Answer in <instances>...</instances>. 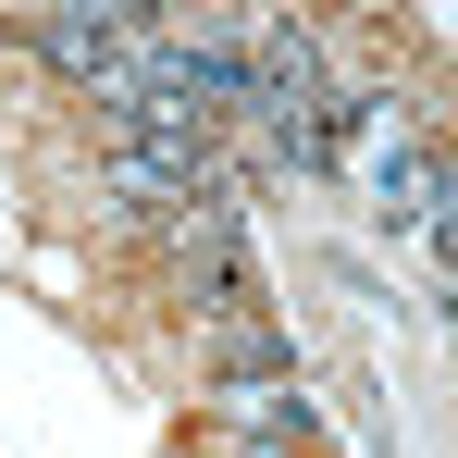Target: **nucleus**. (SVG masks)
<instances>
[{
	"label": "nucleus",
	"mask_w": 458,
	"mask_h": 458,
	"mask_svg": "<svg viewBox=\"0 0 458 458\" xmlns=\"http://www.w3.org/2000/svg\"><path fill=\"white\" fill-rule=\"evenodd\" d=\"M211 372H224V384H298V347H285L273 322H224V347H211Z\"/></svg>",
	"instance_id": "obj_2"
},
{
	"label": "nucleus",
	"mask_w": 458,
	"mask_h": 458,
	"mask_svg": "<svg viewBox=\"0 0 458 458\" xmlns=\"http://www.w3.org/2000/svg\"><path fill=\"white\" fill-rule=\"evenodd\" d=\"M25 50L50 75H75V87H112L124 50H137V13H50V25H25Z\"/></svg>",
	"instance_id": "obj_1"
}]
</instances>
